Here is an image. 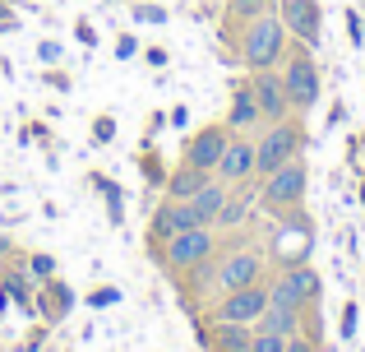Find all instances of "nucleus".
Here are the masks:
<instances>
[{
  "mask_svg": "<svg viewBox=\"0 0 365 352\" xmlns=\"http://www.w3.org/2000/svg\"><path fill=\"white\" fill-rule=\"evenodd\" d=\"M282 46H287V28L277 14H259L245 24L241 33V56L250 70H273L277 61H282Z\"/></svg>",
  "mask_w": 365,
  "mask_h": 352,
  "instance_id": "1",
  "label": "nucleus"
},
{
  "mask_svg": "<svg viewBox=\"0 0 365 352\" xmlns=\"http://www.w3.org/2000/svg\"><path fill=\"white\" fill-rule=\"evenodd\" d=\"M301 126L296 121H273V126L264 130V139L255 144V176H268V172H277L282 163H292L296 154H301Z\"/></svg>",
  "mask_w": 365,
  "mask_h": 352,
  "instance_id": "2",
  "label": "nucleus"
},
{
  "mask_svg": "<svg viewBox=\"0 0 365 352\" xmlns=\"http://www.w3.org/2000/svg\"><path fill=\"white\" fill-rule=\"evenodd\" d=\"M208 255H213V232L208 227H185V232L162 241V260H167L171 273L199 269V264H208Z\"/></svg>",
  "mask_w": 365,
  "mask_h": 352,
  "instance_id": "3",
  "label": "nucleus"
},
{
  "mask_svg": "<svg viewBox=\"0 0 365 352\" xmlns=\"http://www.w3.org/2000/svg\"><path fill=\"white\" fill-rule=\"evenodd\" d=\"M264 208H273V213H292V208H301L305 199V163L301 158H292V163H282L277 172L264 176Z\"/></svg>",
  "mask_w": 365,
  "mask_h": 352,
  "instance_id": "4",
  "label": "nucleus"
},
{
  "mask_svg": "<svg viewBox=\"0 0 365 352\" xmlns=\"http://www.w3.org/2000/svg\"><path fill=\"white\" fill-rule=\"evenodd\" d=\"M282 89H287V102H292L296 111H310L314 102H319V65L305 51H292V61H287V70H282Z\"/></svg>",
  "mask_w": 365,
  "mask_h": 352,
  "instance_id": "5",
  "label": "nucleus"
},
{
  "mask_svg": "<svg viewBox=\"0 0 365 352\" xmlns=\"http://www.w3.org/2000/svg\"><path fill=\"white\" fill-rule=\"evenodd\" d=\"M319 297V273L305 269V264H296V269H287L282 278L268 288V306H282V311H301L305 301Z\"/></svg>",
  "mask_w": 365,
  "mask_h": 352,
  "instance_id": "6",
  "label": "nucleus"
},
{
  "mask_svg": "<svg viewBox=\"0 0 365 352\" xmlns=\"http://www.w3.org/2000/svg\"><path fill=\"white\" fill-rule=\"evenodd\" d=\"M264 311H268V288H264V283H250V288H236V292L222 297V306H217V325H255Z\"/></svg>",
  "mask_w": 365,
  "mask_h": 352,
  "instance_id": "7",
  "label": "nucleus"
},
{
  "mask_svg": "<svg viewBox=\"0 0 365 352\" xmlns=\"http://www.w3.org/2000/svg\"><path fill=\"white\" fill-rule=\"evenodd\" d=\"M277 19L292 37H301L305 46L319 42L324 33V14H319V0H277Z\"/></svg>",
  "mask_w": 365,
  "mask_h": 352,
  "instance_id": "8",
  "label": "nucleus"
},
{
  "mask_svg": "<svg viewBox=\"0 0 365 352\" xmlns=\"http://www.w3.org/2000/svg\"><path fill=\"white\" fill-rule=\"evenodd\" d=\"M250 93H255V107L259 116L273 126V121H282L287 111H292V102H287V89H282V74L273 70H255V84H250Z\"/></svg>",
  "mask_w": 365,
  "mask_h": 352,
  "instance_id": "9",
  "label": "nucleus"
},
{
  "mask_svg": "<svg viewBox=\"0 0 365 352\" xmlns=\"http://www.w3.org/2000/svg\"><path fill=\"white\" fill-rule=\"evenodd\" d=\"M185 227H208L204 218L195 213V204L190 199H167V204L153 213V241H167V236H176V232H185Z\"/></svg>",
  "mask_w": 365,
  "mask_h": 352,
  "instance_id": "10",
  "label": "nucleus"
},
{
  "mask_svg": "<svg viewBox=\"0 0 365 352\" xmlns=\"http://www.w3.org/2000/svg\"><path fill=\"white\" fill-rule=\"evenodd\" d=\"M264 278V260L255 251H236L217 264V288L222 292H236V288H250V283Z\"/></svg>",
  "mask_w": 365,
  "mask_h": 352,
  "instance_id": "11",
  "label": "nucleus"
},
{
  "mask_svg": "<svg viewBox=\"0 0 365 352\" xmlns=\"http://www.w3.org/2000/svg\"><path fill=\"white\" fill-rule=\"evenodd\" d=\"M227 126H204L195 139L185 144V163H195V167H204V172H213L217 167V158H222V149H227Z\"/></svg>",
  "mask_w": 365,
  "mask_h": 352,
  "instance_id": "12",
  "label": "nucleus"
},
{
  "mask_svg": "<svg viewBox=\"0 0 365 352\" xmlns=\"http://www.w3.org/2000/svg\"><path fill=\"white\" fill-rule=\"evenodd\" d=\"M217 181H250L255 176V144L250 139H227V149H222V158H217Z\"/></svg>",
  "mask_w": 365,
  "mask_h": 352,
  "instance_id": "13",
  "label": "nucleus"
},
{
  "mask_svg": "<svg viewBox=\"0 0 365 352\" xmlns=\"http://www.w3.org/2000/svg\"><path fill=\"white\" fill-rule=\"evenodd\" d=\"M208 181H213V172H204V167H195V163H180L176 172L167 176V199H195Z\"/></svg>",
  "mask_w": 365,
  "mask_h": 352,
  "instance_id": "14",
  "label": "nucleus"
},
{
  "mask_svg": "<svg viewBox=\"0 0 365 352\" xmlns=\"http://www.w3.org/2000/svg\"><path fill=\"white\" fill-rule=\"evenodd\" d=\"M259 107H255V93H250V84L245 89H236V98H232V116H227V126H236V130H250V126H259Z\"/></svg>",
  "mask_w": 365,
  "mask_h": 352,
  "instance_id": "15",
  "label": "nucleus"
},
{
  "mask_svg": "<svg viewBox=\"0 0 365 352\" xmlns=\"http://www.w3.org/2000/svg\"><path fill=\"white\" fill-rule=\"evenodd\" d=\"M222 199H227V181H208V186L199 190L190 204H195V213L204 218V223H217V208H222Z\"/></svg>",
  "mask_w": 365,
  "mask_h": 352,
  "instance_id": "16",
  "label": "nucleus"
},
{
  "mask_svg": "<svg viewBox=\"0 0 365 352\" xmlns=\"http://www.w3.org/2000/svg\"><path fill=\"white\" fill-rule=\"evenodd\" d=\"M296 320H301V311L268 306L264 316H259V325H264V329H273V334H282V338H292V334H296Z\"/></svg>",
  "mask_w": 365,
  "mask_h": 352,
  "instance_id": "17",
  "label": "nucleus"
},
{
  "mask_svg": "<svg viewBox=\"0 0 365 352\" xmlns=\"http://www.w3.org/2000/svg\"><path fill=\"white\" fill-rule=\"evenodd\" d=\"M250 204H255V195H227L222 208H217V223H222V227H236L250 213Z\"/></svg>",
  "mask_w": 365,
  "mask_h": 352,
  "instance_id": "18",
  "label": "nucleus"
},
{
  "mask_svg": "<svg viewBox=\"0 0 365 352\" xmlns=\"http://www.w3.org/2000/svg\"><path fill=\"white\" fill-rule=\"evenodd\" d=\"M250 329L245 325H222L217 329V343H222V352H250Z\"/></svg>",
  "mask_w": 365,
  "mask_h": 352,
  "instance_id": "19",
  "label": "nucleus"
},
{
  "mask_svg": "<svg viewBox=\"0 0 365 352\" xmlns=\"http://www.w3.org/2000/svg\"><path fill=\"white\" fill-rule=\"evenodd\" d=\"M250 352H287V338L273 334V329H259V334L250 338Z\"/></svg>",
  "mask_w": 365,
  "mask_h": 352,
  "instance_id": "20",
  "label": "nucleus"
},
{
  "mask_svg": "<svg viewBox=\"0 0 365 352\" xmlns=\"http://www.w3.org/2000/svg\"><path fill=\"white\" fill-rule=\"evenodd\" d=\"M273 9V0H232V14L236 19H259Z\"/></svg>",
  "mask_w": 365,
  "mask_h": 352,
  "instance_id": "21",
  "label": "nucleus"
},
{
  "mask_svg": "<svg viewBox=\"0 0 365 352\" xmlns=\"http://www.w3.org/2000/svg\"><path fill=\"white\" fill-rule=\"evenodd\" d=\"M51 269H56L51 255H37V260H33V273H37V278H51Z\"/></svg>",
  "mask_w": 365,
  "mask_h": 352,
  "instance_id": "22",
  "label": "nucleus"
},
{
  "mask_svg": "<svg viewBox=\"0 0 365 352\" xmlns=\"http://www.w3.org/2000/svg\"><path fill=\"white\" fill-rule=\"evenodd\" d=\"M287 352H319V348H314V343H310V338H301V334H292V338H287Z\"/></svg>",
  "mask_w": 365,
  "mask_h": 352,
  "instance_id": "23",
  "label": "nucleus"
},
{
  "mask_svg": "<svg viewBox=\"0 0 365 352\" xmlns=\"http://www.w3.org/2000/svg\"><path fill=\"white\" fill-rule=\"evenodd\" d=\"M5 14H9V5H5V0H0V19H5Z\"/></svg>",
  "mask_w": 365,
  "mask_h": 352,
  "instance_id": "24",
  "label": "nucleus"
}]
</instances>
